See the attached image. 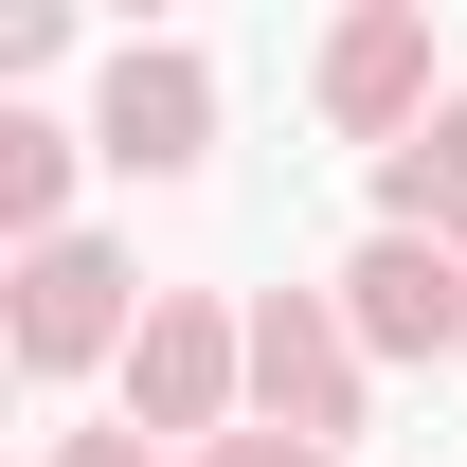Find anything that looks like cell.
I'll return each mask as SVG.
<instances>
[{
	"label": "cell",
	"instance_id": "1",
	"mask_svg": "<svg viewBox=\"0 0 467 467\" xmlns=\"http://www.w3.org/2000/svg\"><path fill=\"white\" fill-rule=\"evenodd\" d=\"M109 396H126V431H144V450L198 467L216 431H252V306H234V288H162Z\"/></svg>",
	"mask_w": 467,
	"mask_h": 467
},
{
	"label": "cell",
	"instance_id": "2",
	"mask_svg": "<svg viewBox=\"0 0 467 467\" xmlns=\"http://www.w3.org/2000/svg\"><path fill=\"white\" fill-rule=\"evenodd\" d=\"M144 252L126 234H55V252H18V306H0V342H18V378L55 396V378H126V342H144Z\"/></svg>",
	"mask_w": 467,
	"mask_h": 467
},
{
	"label": "cell",
	"instance_id": "3",
	"mask_svg": "<svg viewBox=\"0 0 467 467\" xmlns=\"http://www.w3.org/2000/svg\"><path fill=\"white\" fill-rule=\"evenodd\" d=\"M359 413H378V359H359L342 288H252V431H306V450H342Z\"/></svg>",
	"mask_w": 467,
	"mask_h": 467
},
{
	"label": "cell",
	"instance_id": "4",
	"mask_svg": "<svg viewBox=\"0 0 467 467\" xmlns=\"http://www.w3.org/2000/svg\"><path fill=\"white\" fill-rule=\"evenodd\" d=\"M90 162L109 180H198L216 162V55H198V36H109V72H90Z\"/></svg>",
	"mask_w": 467,
	"mask_h": 467
},
{
	"label": "cell",
	"instance_id": "5",
	"mask_svg": "<svg viewBox=\"0 0 467 467\" xmlns=\"http://www.w3.org/2000/svg\"><path fill=\"white\" fill-rule=\"evenodd\" d=\"M306 109L342 126L359 162H396L413 126L450 109V90H431V0H359L342 36H324V55H306Z\"/></svg>",
	"mask_w": 467,
	"mask_h": 467
},
{
	"label": "cell",
	"instance_id": "6",
	"mask_svg": "<svg viewBox=\"0 0 467 467\" xmlns=\"http://www.w3.org/2000/svg\"><path fill=\"white\" fill-rule=\"evenodd\" d=\"M324 288H342V324H359V359H378V378L467 359V252H431V234H359Z\"/></svg>",
	"mask_w": 467,
	"mask_h": 467
},
{
	"label": "cell",
	"instance_id": "7",
	"mask_svg": "<svg viewBox=\"0 0 467 467\" xmlns=\"http://www.w3.org/2000/svg\"><path fill=\"white\" fill-rule=\"evenodd\" d=\"M72 162H90V126L0 109V234H18V252H55V234H72Z\"/></svg>",
	"mask_w": 467,
	"mask_h": 467
},
{
	"label": "cell",
	"instance_id": "8",
	"mask_svg": "<svg viewBox=\"0 0 467 467\" xmlns=\"http://www.w3.org/2000/svg\"><path fill=\"white\" fill-rule=\"evenodd\" d=\"M378 234H431V252H467V109H431L378 162Z\"/></svg>",
	"mask_w": 467,
	"mask_h": 467
},
{
	"label": "cell",
	"instance_id": "9",
	"mask_svg": "<svg viewBox=\"0 0 467 467\" xmlns=\"http://www.w3.org/2000/svg\"><path fill=\"white\" fill-rule=\"evenodd\" d=\"M55 55H72V18H55V0H18V18H0V109H18V90H36Z\"/></svg>",
	"mask_w": 467,
	"mask_h": 467
},
{
	"label": "cell",
	"instance_id": "10",
	"mask_svg": "<svg viewBox=\"0 0 467 467\" xmlns=\"http://www.w3.org/2000/svg\"><path fill=\"white\" fill-rule=\"evenodd\" d=\"M36 467H162V450H144V431H126V413H109V431H55V450H36Z\"/></svg>",
	"mask_w": 467,
	"mask_h": 467
},
{
	"label": "cell",
	"instance_id": "11",
	"mask_svg": "<svg viewBox=\"0 0 467 467\" xmlns=\"http://www.w3.org/2000/svg\"><path fill=\"white\" fill-rule=\"evenodd\" d=\"M198 467H342V450H306V431H216Z\"/></svg>",
	"mask_w": 467,
	"mask_h": 467
}]
</instances>
